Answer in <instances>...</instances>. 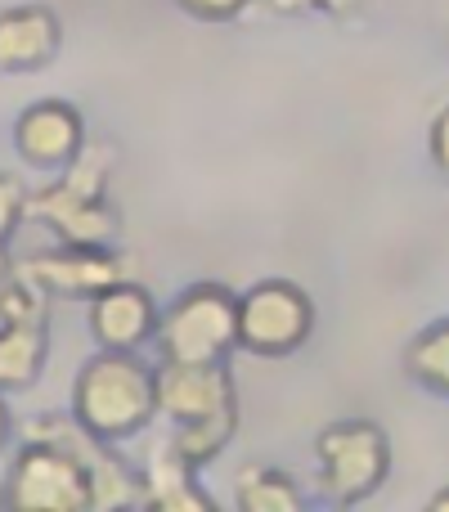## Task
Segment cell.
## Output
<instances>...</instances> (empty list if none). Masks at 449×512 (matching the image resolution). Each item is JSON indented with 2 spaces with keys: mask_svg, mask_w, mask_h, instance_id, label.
Instances as JSON below:
<instances>
[{
  "mask_svg": "<svg viewBox=\"0 0 449 512\" xmlns=\"http://www.w3.org/2000/svg\"><path fill=\"white\" fill-rule=\"evenodd\" d=\"M158 409L176 423L167 445L189 468L212 463L238 432V391L225 364H162Z\"/></svg>",
  "mask_w": 449,
  "mask_h": 512,
  "instance_id": "1",
  "label": "cell"
},
{
  "mask_svg": "<svg viewBox=\"0 0 449 512\" xmlns=\"http://www.w3.org/2000/svg\"><path fill=\"white\" fill-rule=\"evenodd\" d=\"M158 369L135 351H99L81 364L72 382V418L95 441L117 445L140 436L158 418Z\"/></svg>",
  "mask_w": 449,
  "mask_h": 512,
  "instance_id": "2",
  "label": "cell"
},
{
  "mask_svg": "<svg viewBox=\"0 0 449 512\" xmlns=\"http://www.w3.org/2000/svg\"><path fill=\"white\" fill-rule=\"evenodd\" d=\"M117 167V149L104 140L81 144V153L59 167V176L45 189L27 194V216L41 225H50V234L59 243H90L104 248L113 243V234L122 230V212L108 198V180Z\"/></svg>",
  "mask_w": 449,
  "mask_h": 512,
  "instance_id": "3",
  "label": "cell"
},
{
  "mask_svg": "<svg viewBox=\"0 0 449 512\" xmlns=\"http://www.w3.org/2000/svg\"><path fill=\"white\" fill-rule=\"evenodd\" d=\"M162 364H225L238 346V297L221 283H189L158 315Z\"/></svg>",
  "mask_w": 449,
  "mask_h": 512,
  "instance_id": "4",
  "label": "cell"
},
{
  "mask_svg": "<svg viewBox=\"0 0 449 512\" xmlns=\"http://www.w3.org/2000/svg\"><path fill=\"white\" fill-rule=\"evenodd\" d=\"M0 499L18 512H81L95 508V477L72 445L54 436H27L9 463Z\"/></svg>",
  "mask_w": 449,
  "mask_h": 512,
  "instance_id": "5",
  "label": "cell"
},
{
  "mask_svg": "<svg viewBox=\"0 0 449 512\" xmlns=\"http://www.w3.org/2000/svg\"><path fill=\"white\" fill-rule=\"evenodd\" d=\"M319 495L333 508H355L378 495L391 472V441L369 418H346L319 432Z\"/></svg>",
  "mask_w": 449,
  "mask_h": 512,
  "instance_id": "6",
  "label": "cell"
},
{
  "mask_svg": "<svg viewBox=\"0 0 449 512\" xmlns=\"http://www.w3.org/2000/svg\"><path fill=\"white\" fill-rule=\"evenodd\" d=\"M315 333V301L292 279H261L238 297V346L252 355H292Z\"/></svg>",
  "mask_w": 449,
  "mask_h": 512,
  "instance_id": "7",
  "label": "cell"
},
{
  "mask_svg": "<svg viewBox=\"0 0 449 512\" xmlns=\"http://www.w3.org/2000/svg\"><path fill=\"white\" fill-rule=\"evenodd\" d=\"M14 274L32 283L45 301H90L104 288L131 279V265L122 252L90 248V243H59L54 252H32L14 261Z\"/></svg>",
  "mask_w": 449,
  "mask_h": 512,
  "instance_id": "8",
  "label": "cell"
},
{
  "mask_svg": "<svg viewBox=\"0 0 449 512\" xmlns=\"http://www.w3.org/2000/svg\"><path fill=\"white\" fill-rule=\"evenodd\" d=\"M81 144H86V122H81V108L68 99H36L14 122V149L27 167L59 171L77 158Z\"/></svg>",
  "mask_w": 449,
  "mask_h": 512,
  "instance_id": "9",
  "label": "cell"
},
{
  "mask_svg": "<svg viewBox=\"0 0 449 512\" xmlns=\"http://www.w3.org/2000/svg\"><path fill=\"white\" fill-rule=\"evenodd\" d=\"M90 333L108 351H140L158 333V306L140 283L122 279L99 297H90Z\"/></svg>",
  "mask_w": 449,
  "mask_h": 512,
  "instance_id": "10",
  "label": "cell"
},
{
  "mask_svg": "<svg viewBox=\"0 0 449 512\" xmlns=\"http://www.w3.org/2000/svg\"><path fill=\"white\" fill-rule=\"evenodd\" d=\"M63 45L59 14L50 5L0 9V72H36L54 63Z\"/></svg>",
  "mask_w": 449,
  "mask_h": 512,
  "instance_id": "11",
  "label": "cell"
},
{
  "mask_svg": "<svg viewBox=\"0 0 449 512\" xmlns=\"http://www.w3.org/2000/svg\"><path fill=\"white\" fill-rule=\"evenodd\" d=\"M50 355V315L0 319V391H27Z\"/></svg>",
  "mask_w": 449,
  "mask_h": 512,
  "instance_id": "12",
  "label": "cell"
},
{
  "mask_svg": "<svg viewBox=\"0 0 449 512\" xmlns=\"http://www.w3.org/2000/svg\"><path fill=\"white\" fill-rule=\"evenodd\" d=\"M198 468H189L171 445H162L149 459V472L140 477V504L158 512H212V495H203L194 481Z\"/></svg>",
  "mask_w": 449,
  "mask_h": 512,
  "instance_id": "13",
  "label": "cell"
},
{
  "mask_svg": "<svg viewBox=\"0 0 449 512\" xmlns=\"http://www.w3.org/2000/svg\"><path fill=\"white\" fill-rule=\"evenodd\" d=\"M234 504L243 512H301V490L279 468H243L234 477Z\"/></svg>",
  "mask_w": 449,
  "mask_h": 512,
  "instance_id": "14",
  "label": "cell"
},
{
  "mask_svg": "<svg viewBox=\"0 0 449 512\" xmlns=\"http://www.w3.org/2000/svg\"><path fill=\"white\" fill-rule=\"evenodd\" d=\"M405 373L427 391L449 396V319H436L405 346Z\"/></svg>",
  "mask_w": 449,
  "mask_h": 512,
  "instance_id": "15",
  "label": "cell"
},
{
  "mask_svg": "<svg viewBox=\"0 0 449 512\" xmlns=\"http://www.w3.org/2000/svg\"><path fill=\"white\" fill-rule=\"evenodd\" d=\"M27 216V189L18 176L0 171V283L14 274V256H9V239H14L18 221Z\"/></svg>",
  "mask_w": 449,
  "mask_h": 512,
  "instance_id": "16",
  "label": "cell"
},
{
  "mask_svg": "<svg viewBox=\"0 0 449 512\" xmlns=\"http://www.w3.org/2000/svg\"><path fill=\"white\" fill-rule=\"evenodd\" d=\"M274 14H328V18H351L364 9V0H270Z\"/></svg>",
  "mask_w": 449,
  "mask_h": 512,
  "instance_id": "17",
  "label": "cell"
},
{
  "mask_svg": "<svg viewBox=\"0 0 449 512\" xmlns=\"http://www.w3.org/2000/svg\"><path fill=\"white\" fill-rule=\"evenodd\" d=\"M180 9H185L189 18H203V23H229V18H238L252 0H176Z\"/></svg>",
  "mask_w": 449,
  "mask_h": 512,
  "instance_id": "18",
  "label": "cell"
},
{
  "mask_svg": "<svg viewBox=\"0 0 449 512\" xmlns=\"http://www.w3.org/2000/svg\"><path fill=\"white\" fill-rule=\"evenodd\" d=\"M432 162L449 176V108H441L432 122Z\"/></svg>",
  "mask_w": 449,
  "mask_h": 512,
  "instance_id": "19",
  "label": "cell"
},
{
  "mask_svg": "<svg viewBox=\"0 0 449 512\" xmlns=\"http://www.w3.org/2000/svg\"><path fill=\"white\" fill-rule=\"evenodd\" d=\"M9 432H14V418H9V405H5V391H0V454L9 450Z\"/></svg>",
  "mask_w": 449,
  "mask_h": 512,
  "instance_id": "20",
  "label": "cell"
},
{
  "mask_svg": "<svg viewBox=\"0 0 449 512\" xmlns=\"http://www.w3.org/2000/svg\"><path fill=\"white\" fill-rule=\"evenodd\" d=\"M432 512H449V486L441 490V495H432Z\"/></svg>",
  "mask_w": 449,
  "mask_h": 512,
  "instance_id": "21",
  "label": "cell"
}]
</instances>
